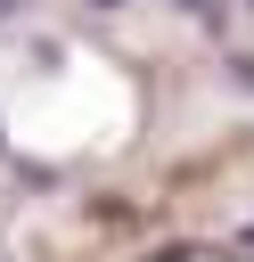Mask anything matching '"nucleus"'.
<instances>
[{"label": "nucleus", "mask_w": 254, "mask_h": 262, "mask_svg": "<svg viewBox=\"0 0 254 262\" xmlns=\"http://www.w3.org/2000/svg\"><path fill=\"white\" fill-rule=\"evenodd\" d=\"M0 139H8V131H0Z\"/></svg>", "instance_id": "obj_6"}, {"label": "nucleus", "mask_w": 254, "mask_h": 262, "mask_svg": "<svg viewBox=\"0 0 254 262\" xmlns=\"http://www.w3.org/2000/svg\"><path fill=\"white\" fill-rule=\"evenodd\" d=\"M246 8H254V0H246Z\"/></svg>", "instance_id": "obj_7"}, {"label": "nucleus", "mask_w": 254, "mask_h": 262, "mask_svg": "<svg viewBox=\"0 0 254 262\" xmlns=\"http://www.w3.org/2000/svg\"><path fill=\"white\" fill-rule=\"evenodd\" d=\"M90 8H123V0H90Z\"/></svg>", "instance_id": "obj_5"}, {"label": "nucleus", "mask_w": 254, "mask_h": 262, "mask_svg": "<svg viewBox=\"0 0 254 262\" xmlns=\"http://www.w3.org/2000/svg\"><path fill=\"white\" fill-rule=\"evenodd\" d=\"M16 8H25V0H0V25H8V16H16Z\"/></svg>", "instance_id": "obj_2"}, {"label": "nucleus", "mask_w": 254, "mask_h": 262, "mask_svg": "<svg viewBox=\"0 0 254 262\" xmlns=\"http://www.w3.org/2000/svg\"><path fill=\"white\" fill-rule=\"evenodd\" d=\"M238 254H254V229H246V237H238Z\"/></svg>", "instance_id": "obj_3"}, {"label": "nucleus", "mask_w": 254, "mask_h": 262, "mask_svg": "<svg viewBox=\"0 0 254 262\" xmlns=\"http://www.w3.org/2000/svg\"><path fill=\"white\" fill-rule=\"evenodd\" d=\"M172 8H205V0H172Z\"/></svg>", "instance_id": "obj_4"}, {"label": "nucleus", "mask_w": 254, "mask_h": 262, "mask_svg": "<svg viewBox=\"0 0 254 262\" xmlns=\"http://www.w3.org/2000/svg\"><path fill=\"white\" fill-rule=\"evenodd\" d=\"M229 82H238V90H254V57H229Z\"/></svg>", "instance_id": "obj_1"}]
</instances>
